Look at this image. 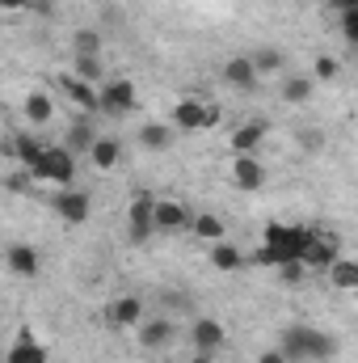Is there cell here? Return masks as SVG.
<instances>
[{
  "label": "cell",
  "instance_id": "15",
  "mask_svg": "<svg viewBox=\"0 0 358 363\" xmlns=\"http://www.w3.org/2000/svg\"><path fill=\"white\" fill-rule=\"evenodd\" d=\"M224 81L232 85V89H241V93H249V89H258V72H253V64H249V55H236V60H228L224 64Z\"/></svg>",
  "mask_w": 358,
  "mask_h": 363
},
{
  "label": "cell",
  "instance_id": "35",
  "mask_svg": "<svg viewBox=\"0 0 358 363\" xmlns=\"http://www.w3.org/2000/svg\"><path fill=\"white\" fill-rule=\"evenodd\" d=\"M258 363H291V359H287L282 351H262V355H258Z\"/></svg>",
  "mask_w": 358,
  "mask_h": 363
},
{
  "label": "cell",
  "instance_id": "23",
  "mask_svg": "<svg viewBox=\"0 0 358 363\" xmlns=\"http://www.w3.org/2000/svg\"><path fill=\"white\" fill-rule=\"evenodd\" d=\"M241 262H245V254H241V250H236L228 237L211 245V267H215V271H236Z\"/></svg>",
  "mask_w": 358,
  "mask_h": 363
},
{
  "label": "cell",
  "instance_id": "17",
  "mask_svg": "<svg viewBox=\"0 0 358 363\" xmlns=\"http://www.w3.org/2000/svg\"><path fill=\"white\" fill-rule=\"evenodd\" d=\"M89 161L97 165V169H105V174H110V169L122 161V144H118V140H110V135H97V140L89 144Z\"/></svg>",
  "mask_w": 358,
  "mask_h": 363
},
{
  "label": "cell",
  "instance_id": "34",
  "mask_svg": "<svg viewBox=\"0 0 358 363\" xmlns=\"http://www.w3.org/2000/svg\"><path fill=\"white\" fill-rule=\"evenodd\" d=\"M4 186H8V190H25V186H30V169H21V174L4 178Z\"/></svg>",
  "mask_w": 358,
  "mask_h": 363
},
{
  "label": "cell",
  "instance_id": "30",
  "mask_svg": "<svg viewBox=\"0 0 358 363\" xmlns=\"http://www.w3.org/2000/svg\"><path fill=\"white\" fill-rule=\"evenodd\" d=\"M72 47H76V55H97V51H101V34H97V30H76Z\"/></svg>",
  "mask_w": 358,
  "mask_h": 363
},
{
  "label": "cell",
  "instance_id": "10",
  "mask_svg": "<svg viewBox=\"0 0 358 363\" xmlns=\"http://www.w3.org/2000/svg\"><path fill=\"white\" fill-rule=\"evenodd\" d=\"M105 321H110L114 330H131V325H139V321H144V300H139V296H118V300L105 308Z\"/></svg>",
  "mask_w": 358,
  "mask_h": 363
},
{
  "label": "cell",
  "instance_id": "21",
  "mask_svg": "<svg viewBox=\"0 0 358 363\" xmlns=\"http://www.w3.org/2000/svg\"><path fill=\"white\" fill-rule=\"evenodd\" d=\"M21 114H25L30 123H38V127H42V123H51V118H55V101H51L47 93H30V97L21 101Z\"/></svg>",
  "mask_w": 358,
  "mask_h": 363
},
{
  "label": "cell",
  "instance_id": "33",
  "mask_svg": "<svg viewBox=\"0 0 358 363\" xmlns=\"http://www.w3.org/2000/svg\"><path fill=\"white\" fill-rule=\"evenodd\" d=\"M342 34H346V43H358V9L342 13Z\"/></svg>",
  "mask_w": 358,
  "mask_h": 363
},
{
  "label": "cell",
  "instance_id": "11",
  "mask_svg": "<svg viewBox=\"0 0 358 363\" xmlns=\"http://www.w3.org/2000/svg\"><path fill=\"white\" fill-rule=\"evenodd\" d=\"M59 85H64V93L85 110V114H101V101H97V85H89V81H81L76 72H64L59 77Z\"/></svg>",
  "mask_w": 358,
  "mask_h": 363
},
{
  "label": "cell",
  "instance_id": "8",
  "mask_svg": "<svg viewBox=\"0 0 358 363\" xmlns=\"http://www.w3.org/2000/svg\"><path fill=\"white\" fill-rule=\"evenodd\" d=\"M337 250H342V245H337V237H333V233H329V237H308V245H304L299 262H304L308 271H325L333 258H342Z\"/></svg>",
  "mask_w": 358,
  "mask_h": 363
},
{
  "label": "cell",
  "instance_id": "14",
  "mask_svg": "<svg viewBox=\"0 0 358 363\" xmlns=\"http://www.w3.org/2000/svg\"><path fill=\"white\" fill-rule=\"evenodd\" d=\"M4 262H8V271H13V274L34 279V274H38V250H34V245H25V241H17V245H8V250H4Z\"/></svg>",
  "mask_w": 358,
  "mask_h": 363
},
{
  "label": "cell",
  "instance_id": "31",
  "mask_svg": "<svg viewBox=\"0 0 358 363\" xmlns=\"http://www.w3.org/2000/svg\"><path fill=\"white\" fill-rule=\"evenodd\" d=\"M304 274H308V267H304L299 258H291V262H278V279H282V283H291V287H295V283H304Z\"/></svg>",
  "mask_w": 358,
  "mask_h": 363
},
{
  "label": "cell",
  "instance_id": "7",
  "mask_svg": "<svg viewBox=\"0 0 358 363\" xmlns=\"http://www.w3.org/2000/svg\"><path fill=\"white\" fill-rule=\"evenodd\" d=\"M101 114H131L135 110V85L131 81H101Z\"/></svg>",
  "mask_w": 358,
  "mask_h": 363
},
{
  "label": "cell",
  "instance_id": "6",
  "mask_svg": "<svg viewBox=\"0 0 358 363\" xmlns=\"http://www.w3.org/2000/svg\"><path fill=\"white\" fill-rule=\"evenodd\" d=\"M190 342H194V351H198V355H215V351H224L228 330H224L215 317H198V321L190 325Z\"/></svg>",
  "mask_w": 358,
  "mask_h": 363
},
{
  "label": "cell",
  "instance_id": "28",
  "mask_svg": "<svg viewBox=\"0 0 358 363\" xmlns=\"http://www.w3.org/2000/svg\"><path fill=\"white\" fill-rule=\"evenodd\" d=\"M312 89H316V81H312V77H291V81H282V97H287V101H295V106H299V101H308Z\"/></svg>",
  "mask_w": 358,
  "mask_h": 363
},
{
  "label": "cell",
  "instance_id": "5",
  "mask_svg": "<svg viewBox=\"0 0 358 363\" xmlns=\"http://www.w3.org/2000/svg\"><path fill=\"white\" fill-rule=\"evenodd\" d=\"M51 207H55V216L59 220H68V224H85L93 211V199L85 190H76V186H64L55 199H51Z\"/></svg>",
  "mask_w": 358,
  "mask_h": 363
},
{
  "label": "cell",
  "instance_id": "26",
  "mask_svg": "<svg viewBox=\"0 0 358 363\" xmlns=\"http://www.w3.org/2000/svg\"><path fill=\"white\" fill-rule=\"evenodd\" d=\"M249 64H253L258 77H262V72H278V68H282V51H274V47H258V51L249 55Z\"/></svg>",
  "mask_w": 358,
  "mask_h": 363
},
{
  "label": "cell",
  "instance_id": "20",
  "mask_svg": "<svg viewBox=\"0 0 358 363\" xmlns=\"http://www.w3.org/2000/svg\"><path fill=\"white\" fill-rule=\"evenodd\" d=\"M169 338H173V321L169 317H156V321H144L139 325V342L152 351V347H169Z\"/></svg>",
  "mask_w": 358,
  "mask_h": 363
},
{
  "label": "cell",
  "instance_id": "12",
  "mask_svg": "<svg viewBox=\"0 0 358 363\" xmlns=\"http://www.w3.org/2000/svg\"><path fill=\"white\" fill-rule=\"evenodd\" d=\"M232 182H236L241 190H262V186H266V165H262L258 157H236V161H232Z\"/></svg>",
  "mask_w": 358,
  "mask_h": 363
},
{
  "label": "cell",
  "instance_id": "32",
  "mask_svg": "<svg viewBox=\"0 0 358 363\" xmlns=\"http://www.w3.org/2000/svg\"><path fill=\"white\" fill-rule=\"evenodd\" d=\"M333 77H337V60L333 55H321L316 68H312V81H333Z\"/></svg>",
  "mask_w": 358,
  "mask_h": 363
},
{
  "label": "cell",
  "instance_id": "19",
  "mask_svg": "<svg viewBox=\"0 0 358 363\" xmlns=\"http://www.w3.org/2000/svg\"><path fill=\"white\" fill-rule=\"evenodd\" d=\"M4 363H47V347L34 342L30 334H17V342L8 347V359Z\"/></svg>",
  "mask_w": 358,
  "mask_h": 363
},
{
  "label": "cell",
  "instance_id": "13",
  "mask_svg": "<svg viewBox=\"0 0 358 363\" xmlns=\"http://www.w3.org/2000/svg\"><path fill=\"white\" fill-rule=\"evenodd\" d=\"M127 220H131V237H135V241H148V237L156 233V224H152V194H139V199L131 203Z\"/></svg>",
  "mask_w": 358,
  "mask_h": 363
},
{
  "label": "cell",
  "instance_id": "3",
  "mask_svg": "<svg viewBox=\"0 0 358 363\" xmlns=\"http://www.w3.org/2000/svg\"><path fill=\"white\" fill-rule=\"evenodd\" d=\"M30 178L59 182V190H64V186H72V178H76V161H72V152H68V148H55V144H47V148H42V157L34 161Z\"/></svg>",
  "mask_w": 358,
  "mask_h": 363
},
{
  "label": "cell",
  "instance_id": "1",
  "mask_svg": "<svg viewBox=\"0 0 358 363\" xmlns=\"http://www.w3.org/2000/svg\"><path fill=\"white\" fill-rule=\"evenodd\" d=\"M308 237H312V233H304V228H295V224H270L266 241H262V250H258L253 258H258V262H266V267L291 262V258H299V254H304Z\"/></svg>",
  "mask_w": 358,
  "mask_h": 363
},
{
  "label": "cell",
  "instance_id": "25",
  "mask_svg": "<svg viewBox=\"0 0 358 363\" xmlns=\"http://www.w3.org/2000/svg\"><path fill=\"white\" fill-rule=\"evenodd\" d=\"M42 148H47V144H38L34 135H17V140H13V152H17V161H21L25 169H34V161L42 157Z\"/></svg>",
  "mask_w": 358,
  "mask_h": 363
},
{
  "label": "cell",
  "instance_id": "4",
  "mask_svg": "<svg viewBox=\"0 0 358 363\" xmlns=\"http://www.w3.org/2000/svg\"><path fill=\"white\" fill-rule=\"evenodd\" d=\"M215 123H219V110L198 97H181L173 106V127H181V131H198V127H215Z\"/></svg>",
  "mask_w": 358,
  "mask_h": 363
},
{
  "label": "cell",
  "instance_id": "36",
  "mask_svg": "<svg viewBox=\"0 0 358 363\" xmlns=\"http://www.w3.org/2000/svg\"><path fill=\"white\" fill-rule=\"evenodd\" d=\"M0 9H8V13H21V9H30V0H0Z\"/></svg>",
  "mask_w": 358,
  "mask_h": 363
},
{
  "label": "cell",
  "instance_id": "2",
  "mask_svg": "<svg viewBox=\"0 0 358 363\" xmlns=\"http://www.w3.org/2000/svg\"><path fill=\"white\" fill-rule=\"evenodd\" d=\"M282 355L287 359H333L337 355V338L321 334V330H308V325H291L287 338H282Z\"/></svg>",
  "mask_w": 358,
  "mask_h": 363
},
{
  "label": "cell",
  "instance_id": "24",
  "mask_svg": "<svg viewBox=\"0 0 358 363\" xmlns=\"http://www.w3.org/2000/svg\"><path fill=\"white\" fill-rule=\"evenodd\" d=\"M190 228H194V237L207 241V245L224 241V220H219V216H190Z\"/></svg>",
  "mask_w": 358,
  "mask_h": 363
},
{
  "label": "cell",
  "instance_id": "27",
  "mask_svg": "<svg viewBox=\"0 0 358 363\" xmlns=\"http://www.w3.org/2000/svg\"><path fill=\"white\" fill-rule=\"evenodd\" d=\"M81 81H89V85H101L105 81V68H101V60L97 55H76V68H72Z\"/></svg>",
  "mask_w": 358,
  "mask_h": 363
},
{
  "label": "cell",
  "instance_id": "38",
  "mask_svg": "<svg viewBox=\"0 0 358 363\" xmlns=\"http://www.w3.org/2000/svg\"><path fill=\"white\" fill-rule=\"evenodd\" d=\"M190 363H215V359H211V355H194Z\"/></svg>",
  "mask_w": 358,
  "mask_h": 363
},
{
  "label": "cell",
  "instance_id": "18",
  "mask_svg": "<svg viewBox=\"0 0 358 363\" xmlns=\"http://www.w3.org/2000/svg\"><path fill=\"white\" fill-rule=\"evenodd\" d=\"M325 274H329V283H333L337 291H354L358 287V262L354 258H333V262L325 267Z\"/></svg>",
  "mask_w": 358,
  "mask_h": 363
},
{
  "label": "cell",
  "instance_id": "16",
  "mask_svg": "<svg viewBox=\"0 0 358 363\" xmlns=\"http://www.w3.org/2000/svg\"><path fill=\"white\" fill-rule=\"evenodd\" d=\"M262 140H266V127H262V123H245V127L232 131V152H236V157H258Z\"/></svg>",
  "mask_w": 358,
  "mask_h": 363
},
{
  "label": "cell",
  "instance_id": "37",
  "mask_svg": "<svg viewBox=\"0 0 358 363\" xmlns=\"http://www.w3.org/2000/svg\"><path fill=\"white\" fill-rule=\"evenodd\" d=\"M329 9H337V13H346V9H358V0H325Z\"/></svg>",
  "mask_w": 358,
  "mask_h": 363
},
{
  "label": "cell",
  "instance_id": "9",
  "mask_svg": "<svg viewBox=\"0 0 358 363\" xmlns=\"http://www.w3.org/2000/svg\"><path fill=\"white\" fill-rule=\"evenodd\" d=\"M152 224L165 228V233L190 228V207L178 203V199H152Z\"/></svg>",
  "mask_w": 358,
  "mask_h": 363
},
{
  "label": "cell",
  "instance_id": "22",
  "mask_svg": "<svg viewBox=\"0 0 358 363\" xmlns=\"http://www.w3.org/2000/svg\"><path fill=\"white\" fill-rule=\"evenodd\" d=\"M139 144L152 148V152H165V148L173 144V127H165V123H144V127H139Z\"/></svg>",
  "mask_w": 358,
  "mask_h": 363
},
{
  "label": "cell",
  "instance_id": "29",
  "mask_svg": "<svg viewBox=\"0 0 358 363\" xmlns=\"http://www.w3.org/2000/svg\"><path fill=\"white\" fill-rule=\"evenodd\" d=\"M93 140H97V135H93L89 118H81V123H76V127L68 131V144H64V148H68V152H89Z\"/></svg>",
  "mask_w": 358,
  "mask_h": 363
}]
</instances>
